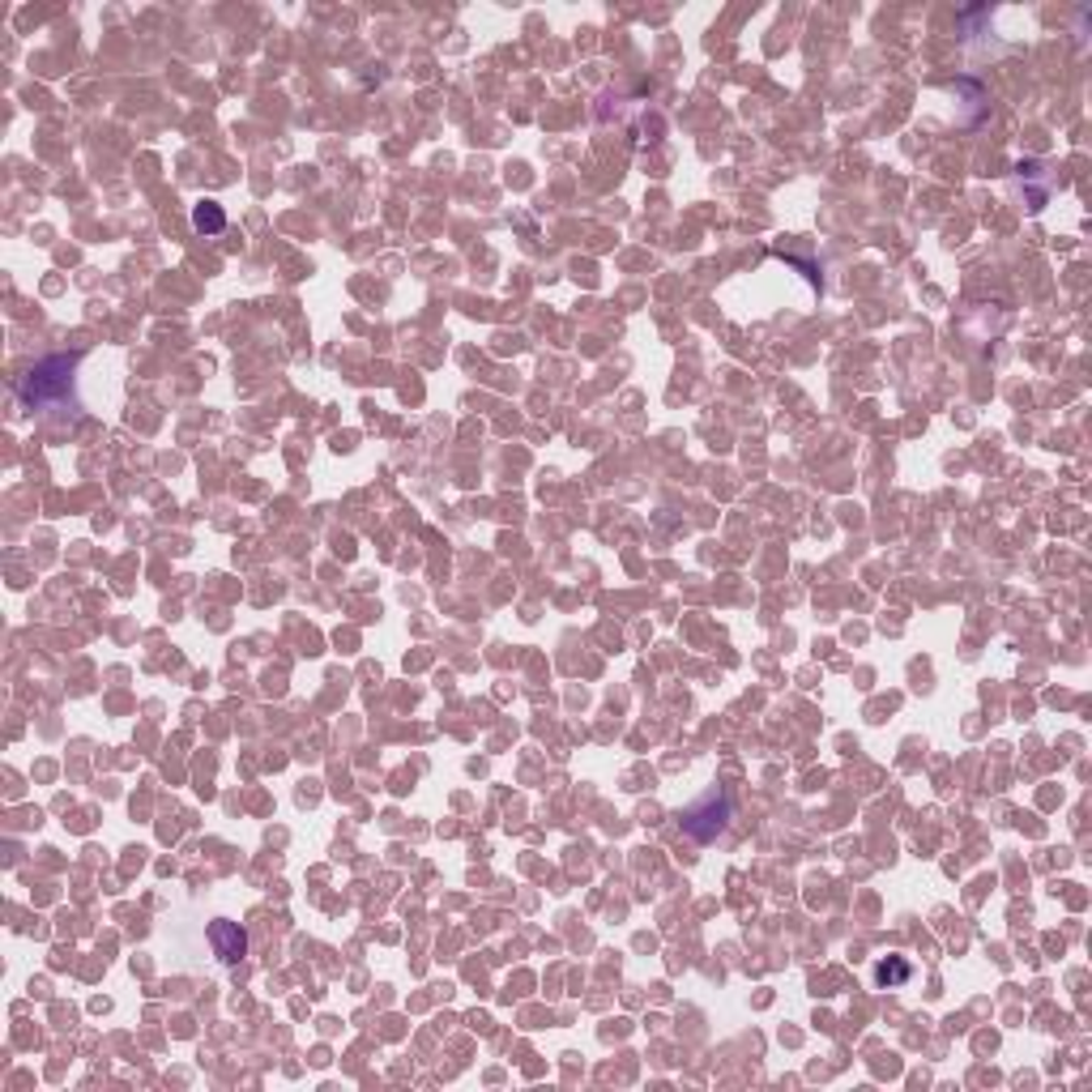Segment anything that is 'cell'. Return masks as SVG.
<instances>
[{
    "instance_id": "obj_4",
    "label": "cell",
    "mask_w": 1092,
    "mask_h": 1092,
    "mask_svg": "<svg viewBox=\"0 0 1092 1092\" xmlns=\"http://www.w3.org/2000/svg\"><path fill=\"white\" fill-rule=\"evenodd\" d=\"M192 227H197V231H209V235H218V231L227 227V213L218 209L213 201H201L197 209H192Z\"/></svg>"
},
{
    "instance_id": "obj_5",
    "label": "cell",
    "mask_w": 1092,
    "mask_h": 1092,
    "mask_svg": "<svg viewBox=\"0 0 1092 1092\" xmlns=\"http://www.w3.org/2000/svg\"><path fill=\"white\" fill-rule=\"evenodd\" d=\"M875 982H880V986H905V982H909V964H905L901 956L880 960V964H875Z\"/></svg>"
},
{
    "instance_id": "obj_1",
    "label": "cell",
    "mask_w": 1092,
    "mask_h": 1092,
    "mask_svg": "<svg viewBox=\"0 0 1092 1092\" xmlns=\"http://www.w3.org/2000/svg\"><path fill=\"white\" fill-rule=\"evenodd\" d=\"M68 384H73V359L52 354L17 380V393L27 406H47V401H60L68 393Z\"/></svg>"
},
{
    "instance_id": "obj_2",
    "label": "cell",
    "mask_w": 1092,
    "mask_h": 1092,
    "mask_svg": "<svg viewBox=\"0 0 1092 1092\" xmlns=\"http://www.w3.org/2000/svg\"><path fill=\"white\" fill-rule=\"evenodd\" d=\"M725 819H730V798H705V807H692L683 815V833L696 837V841H713L721 828H725Z\"/></svg>"
},
{
    "instance_id": "obj_3",
    "label": "cell",
    "mask_w": 1092,
    "mask_h": 1092,
    "mask_svg": "<svg viewBox=\"0 0 1092 1092\" xmlns=\"http://www.w3.org/2000/svg\"><path fill=\"white\" fill-rule=\"evenodd\" d=\"M209 943H213L218 960H227V964L248 956V935L239 921H209Z\"/></svg>"
}]
</instances>
